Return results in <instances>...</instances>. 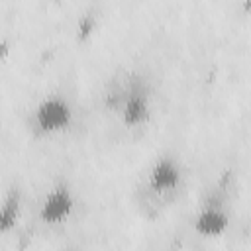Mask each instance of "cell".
I'll return each instance as SVG.
<instances>
[{"label": "cell", "mask_w": 251, "mask_h": 251, "mask_svg": "<svg viewBox=\"0 0 251 251\" xmlns=\"http://www.w3.org/2000/svg\"><path fill=\"white\" fill-rule=\"evenodd\" d=\"M231 222V198L224 182L212 190L194 216V229L202 237H220Z\"/></svg>", "instance_id": "4"}, {"label": "cell", "mask_w": 251, "mask_h": 251, "mask_svg": "<svg viewBox=\"0 0 251 251\" xmlns=\"http://www.w3.org/2000/svg\"><path fill=\"white\" fill-rule=\"evenodd\" d=\"M106 114L124 129L135 131L145 127L153 118L155 88L151 78L133 69L116 73L102 92Z\"/></svg>", "instance_id": "2"}, {"label": "cell", "mask_w": 251, "mask_h": 251, "mask_svg": "<svg viewBox=\"0 0 251 251\" xmlns=\"http://www.w3.org/2000/svg\"><path fill=\"white\" fill-rule=\"evenodd\" d=\"M18 212H20V194L18 190L16 192H10L4 200V206H2V231L8 233V229L16 224V218H18Z\"/></svg>", "instance_id": "6"}, {"label": "cell", "mask_w": 251, "mask_h": 251, "mask_svg": "<svg viewBox=\"0 0 251 251\" xmlns=\"http://www.w3.org/2000/svg\"><path fill=\"white\" fill-rule=\"evenodd\" d=\"M76 206V198L73 188L67 182H57L49 188L39 204V222L45 227H59L73 216Z\"/></svg>", "instance_id": "5"}, {"label": "cell", "mask_w": 251, "mask_h": 251, "mask_svg": "<svg viewBox=\"0 0 251 251\" xmlns=\"http://www.w3.org/2000/svg\"><path fill=\"white\" fill-rule=\"evenodd\" d=\"M186 190V169L178 155L173 151L155 157L141 173L133 190V202L137 212L155 220L171 206H175Z\"/></svg>", "instance_id": "1"}, {"label": "cell", "mask_w": 251, "mask_h": 251, "mask_svg": "<svg viewBox=\"0 0 251 251\" xmlns=\"http://www.w3.org/2000/svg\"><path fill=\"white\" fill-rule=\"evenodd\" d=\"M75 122V106L65 94H49L41 98L29 118V127L33 135L47 137L63 133Z\"/></svg>", "instance_id": "3"}]
</instances>
